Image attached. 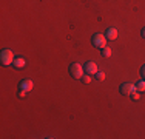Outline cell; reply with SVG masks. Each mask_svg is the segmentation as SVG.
<instances>
[{"label":"cell","instance_id":"10","mask_svg":"<svg viewBox=\"0 0 145 139\" xmlns=\"http://www.w3.org/2000/svg\"><path fill=\"white\" fill-rule=\"evenodd\" d=\"M102 56H103V57H106V59L111 57V48H110V47L102 48Z\"/></svg>","mask_w":145,"mask_h":139},{"label":"cell","instance_id":"3","mask_svg":"<svg viewBox=\"0 0 145 139\" xmlns=\"http://www.w3.org/2000/svg\"><path fill=\"white\" fill-rule=\"evenodd\" d=\"M91 42H93V45H94L96 48H105L106 47V37L103 36V34H94L93 36V39H91Z\"/></svg>","mask_w":145,"mask_h":139},{"label":"cell","instance_id":"9","mask_svg":"<svg viewBox=\"0 0 145 139\" xmlns=\"http://www.w3.org/2000/svg\"><path fill=\"white\" fill-rule=\"evenodd\" d=\"M136 90L139 93H144L145 91V79H142V81H139L136 83Z\"/></svg>","mask_w":145,"mask_h":139},{"label":"cell","instance_id":"14","mask_svg":"<svg viewBox=\"0 0 145 139\" xmlns=\"http://www.w3.org/2000/svg\"><path fill=\"white\" fill-rule=\"evenodd\" d=\"M25 94H26L25 90H19V97H20V99H23V97H25Z\"/></svg>","mask_w":145,"mask_h":139},{"label":"cell","instance_id":"16","mask_svg":"<svg viewBox=\"0 0 145 139\" xmlns=\"http://www.w3.org/2000/svg\"><path fill=\"white\" fill-rule=\"evenodd\" d=\"M140 34H142V37H145V26L142 28V31H140Z\"/></svg>","mask_w":145,"mask_h":139},{"label":"cell","instance_id":"4","mask_svg":"<svg viewBox=\"0 0 145 139\" xmlns=\"http://www.w3.org/2000/svg\"><path fill=\"white\" fill-rule=\"evenodd\" d=\"M119 91H120V94H123V96H130L133 91H136V83H130V82L122 83V85L119 87Z\"/></svg>","mask_w":145,"mask_h":139},{"label":"cell","instance_id":"13","mask_svg":"<svg viewBox=\"0 0 145 139\" xmlns=\"http://www.w3.org/2000/svg\"><path fill=\"white\" fill-rule=\"evenodd\" d=\"M82 81H84L85 83H89L91 82V74H87V73H85V74L82 76Z\"/></svg>","mask_w":145,"mask_h":139},{"label":"cell","instance_id":"7","mask_svg":"<svg viewBox=\"0 0 145 139\" xmlns=\"http://www.w3.org/2000/svg\"><path fill=\"white\" fill-rule=\"evenodd\" d=\"M105 37L108 40H116L117 39V30L116 28H108L106 33H105Z\"/></svg>","mask_w":145,"mask_h":139},{"label":"cell","instance_id":"11","mask_svg":"<svg viewBox=\"0 0 145 139\" xmlns=\"http://www.w3.org/2000/svg\"><path fill=\"white\" fill-rule=\"evenodd\" d=\"M130 96H131V99H133V100H139V97H140V93L136 90V91H133Z\"/></svg>","mask_w":145,"mask_h":139},{"label":"cell","instance_id":"15","mask_svg":"<svg viewBox=\"0 0 145 139\" xmlns=\"http://www.w3.org/2000/svg\"><path fill=\"white\" fill-rule=\"evenodd\" d=\"M140 76H142V79H145V65L140 68Z\"/></svg>","mask_w":145,"mask_h":139},{"label":"cell","instance_id":"12","mask_svg":"<svg viewBox=\"0 0 145 139\" xmlns=\"http://www.w3.org/2000/svg\"><path fill=\"white\" fill-rule=\"evenodd\" d=\"M96 79H97V81H103V79H105V73H103V71H97V73H96Z\"/></svg>","mask_w":145,"mask_h":139},{"label":"cell","instance_id":"2","mask_svg":"<svg viewBox=\"0 0 145 139\" xmlns=\"http://www.w3.org/2000/svg\"><path fill=\"white\" fill-rule=\"evenodd\" d=\"M84 67H82L80 64H77V62H74V64L70 65V74L72 76L74 79H82V76H84Z\"/></svg>","mask_w":145,"mask_h":139},{"label":"cell","instance_id":"5","mask_svg":"<svg viewBox=\"0 0 145 139\" xmlns=\"http://www.w3.org/2000/svg\"><path fill=\"white\" fill-rule=\"evenodd\" d=\"M84 71L87 73V74H96L99 70H97V65H96V62H87V64L84 65Z\"/></svg>","mask_w":145,"mask_h":139},{"label":"cell","instance_id":"6","mask_svg":"<svg viewBox=\"0 0 145 139\" xmlns=\"http://www.w3.org/2000/svg\"><path fill=\"white\" fill-rule=\"evenodd\" d=\"M33 87H34V83H33L31 79H23V81H20V83H19V88L25 90V91H31Z\"/></svg>","mask_w":145,"mask_h":139},{"label":"cell","instance_id":"8","mask_svg":"<svg viewBox=\"0 0 145 139\" xmlns=\"http://www.w3.org/2000/svg\"><path fill=\"white\" fill-rule=\"evenodd\" d=\"M12 65L17 68V70H20V68H23L26 65V60L23 57H14V62H12Z\"/></svg>","mask_w":145,"mask_h":139},{"label":"cell","instance_id":"1","mask_svg":"<svg viewBox=\"0 0 145 139\" xmlns=\"http://www.w3.org/2000/svg\"><path fill=\"white\" fill-rule=\"evenodd\" d=\"M0 62H2V65H5V67L12 65V62H14V54H12V50H9V48L2 50V53H0Z\"/></svg>","mask_w":145,"mask_h":139}]
</instances>
